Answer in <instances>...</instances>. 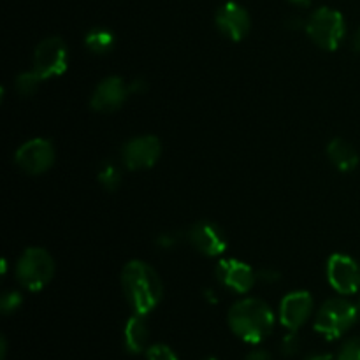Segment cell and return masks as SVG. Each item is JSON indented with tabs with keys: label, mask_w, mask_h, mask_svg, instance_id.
Segmentation results:
<instances>
[{
	"label": "cell",
	"mask_w": 360,
	"mask_h": 360,
	"mask_svg": "<svg viewBox=\"0 0 360 360\" xmlns=\"http://www.w3.org/2000/svg\"><path fill=\"white\" fill-rule=\"evenodd\" d=\"M227 320L232 333L250 345L262 343L273 333L276 322L271 306L257 297H246L232 304Z\"/></svg>",
	"instance_id": "obj_2"
},
{
	"label": "cell",
	"mask_w": 360,
	"mask_h": 360,
	"mask_svg": "<svg viewBox=\"0 0 360 360\" xmlns=\"http://www.w3.org/2000/svg\"><path fill=\"white\" fill-rule=\"evenodd\" d=\"M217 27L225 37H229L231 41L239 42L248 35L250 27H252V20H250L248 11L243 6L236 2H227L217 11Z\"/></svg>",
	"instance_id": "obj_13"
},
{
	"label": "cell",
	"mask_w": 360,
	"mask_h": 360,
	"mask_svg": "<svg viewBox=\"0 0 360 360\" xmlns=\"http://www.w3.org/2000/svg\"><path fill=\"white\" fill-rule=\"evenodd\" d=\"M129 94L130 84H127L122 77L109 76L95 86L90 98V105L94 111L98 112L116 111V109H120L125 104Z\"/></svg>",
	"instance_id": "obj_10"
},
{
	"label": "cell",
	"mask_w": 360,
	"mask_h": 360,
	"mask_svg": "<svg viewBox=\"0 0 360 360\" xmlns=\"http://www.w3.org/2000/svg\"><path fill=\"white\" fill-rule=\"evenodd\" d=\"M188 241L193 248L206 257H218L227 250L225 232L213 221H197L190 227Z\"/></svg>",
	"instance_id": "obj_11"
},
{
	"label": "cell",
	"mask_w": 360,
	"mask_h": 360,
	"mask_svg": "<svg viewBox=\"0 0 360 360\" xmlns=\"http://www.w3.org/2000/svg\"><path fill=\"white\" fill-rule=\"evenodd\" d=\"M6 354H7V343H6V338H2L0 340V359H6Z\"/></svg>",
	"instance_id": "obj_28"
},
{
	"label": "cell",
	"mask_w": 360,
	"mask_h": 360,
	"mask_svg": "<svg viewBox=\"0 0 360 360\" xmlns=\"http://www.w3.org/2000/svg\"><path fill=\"white\" fill-rule=\"evenodd\" d=\"M84 46H86L91 53L104 55V53L111 51V48L115 46V34L105 30V28H91V30L84 35Z\"/></svg>",
	"instance_id": "obj_17"
},
{
	"label": "cell",
	"mask_w": 360,
	"mask_h": 360,
	"mask_svg": "<svg viewBox=\"0 0 360 360\" xmlns=\"http://www.w3.org/2000/svg\"><path fill=\"white\" fill-rule=\"evenodd\" d=\"M206 295H207V301L213 302V304H217L218 299L214 297V292H213V290H206Z\"/></svg>",
	"instance_id": "obj_30"
},
{
	"label": "cell",
	"mask_w": 360,
	"mask_h": 360,
	"mask_svg": "<svg viewBox=\"0 0 360 360\" xmlns=\"http://www.w3.org/2000/svg\"><path fill=\"white\" fill-rule=\"evenodd\" d=\"M306 32L319 48L334 51L341 46L347 35V23L340 11L320 7L306 21Z\"/></svg>",
	"instance_id": "obj_5"
},
{
	"label": "cell",
	"mask_w": 360,
	"mask_h": 360,
	"mask_svg": "<svg viewBox=\"0 0 360 360\" xmlns=\"http://www.w3.org/2000/svg\"><path fill=\"white\" fill-rule=\"evenodd\" d=\"M288 2L295 4V6H301V7H306V6H308V4H309V2H311V0H288Z\"/></svg>",
	"instance_id": "obj_31"
},
{
	"label": "cell",
	"mask_w": 360,
	"mask_h": 360,
	"mask_svg": "<svg viewBox=\"0 0 360 360\" xmlns=\"http://www.w3.org/2000/svg\"><path fill=\"white\" fill-rule=\"evenodd\" d=\"M122 287L127 302L136 315H150L162 301L164 285L150 264L130 260L122 273Z\"/></svg>",
	"instance_id": "obj_1"
},
{
	"label": "cell",
	"mask_w": 360,
	"mask_h": 360,
	"mask_svg": "<svg viewBox=\"0 0 360 360\" xmlns=\"http://www.w3.org/2000/svg\"><path fill=\"white\" fill-rule=\"evenodd\" d=\"M123 341H125V348L130 354L137 355L148 350V343H150V327H148L146 316L136 315L134 313L125 323V330H123Z\"/></svg>",
	"instance_id": "obj_15"
},
{
	"label": "cell",
	"mask_w": 360,
	"mask_h": 360,
	"mask_svg": "<svg viewBox=\"0 0 360 360\" xmlns=\"http://www.w3.org/2000/svg\"><path fill=\"white\" fill-rule=\"evenodd\" d=\"M97 179L105 190L115 192V190L120 186V183H122V172H120V169L116 167L115 164H104L101 169H98Z\"/></svg>",
	"instance_id": "obj_19"
},
{
	"label": "cell",
	"mask_w": 360,
	"mask_h": 360,
	"mask_svg": "<svg viewBox=\"0 0 360 360\" xmlns=\"http://www.w3.org/2000/svg\"><path fill=\"white\" fill-rule=\"evenodd\" d=\"M357 309H359V319H360V301L357 302Z\"/></svg>",
	"instance_id": "obj_33"
},
{
	"label": "cell",
	"mask_w": 360,
	"mask_h": 360,
	"mask_svg": "<svg viewBox=\"0 0 360 360\" xmlns=\"http://www.w3.org/2000/svg\"><path fill=\"white\" fill-rule=\"evenodd\" d=\"M281 274L278 273V271H273V269H262L257 273V280L262 281V283H276V281H280Z\"/></svg>",
	"instance_id": "obj_24"
},
{
	"label": "cell",
	"mask_w": 360,
	"mask_h": 360,
	"mask_svg": "<svg viewBox=\"0 0 360 360\" xmlns=\"http://www.w3.org/2000/svg\"><path fill=\"white\" fill-rule=\"evenodd\" d=\"M354 49L357 53H360V28L355 32V35H354Z\"/></svg>",
	"instance_id": "obj_29"
},
{
	"label": "cell",
	"mask_w": 360,
	"mask_h": 360,
	"mask_svg": "<svg viewBox=\"0 0 360 360\" xmlns=\"http://www.w3.org/2000/svg\"><path fill=\"white\" fill-rule=\"evenodd\" d=\"M14 162L27 174H42L55 164V148L48 139L35 137L18 148Z\"/></svg>",
	"instance_id": "obj_7"
},
{
	"label": "cell",
	"mask_w": 360,
	"mask_h": 360,
	"mask_svg": "<svg viewBox=\"0 0 360 360\" xmlns=\"http://www.w3.org/2000/svg\"><path fill=\"white\" fill-rule=\"evenodd\" d=\"M327 155L334 167L341 172H352L359 165V153L348 141L334 137L327 146Z\"/></svg>",
	"instance_id": "obj_16"
},
{
	"label": "cell",
	"mask_w": 360,
	"mask_h": 360,
	"mask_svg": "<svg viewBox=\"0 0 360 360\" xmlns=\"http://www.w3.org/2000/svg\"><path fill=\"white\" fill-rule=\"evenodd\" d=\"M313 311V297L309 292L297 290L285 295L280 302V322L285 329L299 330L309 320Z\"/></svg>",
	"instance_id": "obj_12"
},
{
	"label": "cell",
	"mask_w": 360,
	"mask_h": 360,
	"mask_svg": "<svg viewBox=\"0 0 360 360\" xmlns=\"http://www.w3.org/2000/svg\"><path fill=\"white\" fill-rule=\"evenodd\" d=\"M162 155V144L155 136H139L130 139L122 150V162L129 171L151 169Z\"/></svg>",
	"instance_id": "obj_9"
},
{
	"label": "cell",
	"mask_w": 360,
	"mask_h": 360,
	"mask_svg": "<svg viewBox=\"0 0 360 360\" xmlns=\"http://www.w3.org/2000/svg\"><path fill=\"white\" fill-rule=\"evenodd\" d=\"M42 77L39 76L35 70H30V72H23L16 77V90L18 94L23 95V97H30L35 91L39 90L42 83Z\"/></svg>",
	"instance_id": "obj_18"
},
{
	"label": "cell",
	"mask_w": 360,
	"mask_h": 360,
	"mask_svg": "<svg viewBox=\"0 0 360 360\" xmlns=\"http://www.w3.org/2000/svg\"><path fill=\"white\" fill-rule=\"evenodd\" d=\"M21 304H23V297H21L20 292L9 290L2 295V299H0V311H2L4 315H11V313L18 311Z\"/></svg>",
	"instance_id": "obj_21"
},
{
	"label": "cell",
	"mask_w": 360,
	"mask_h": 360,
	"mask_svg": "<svg viewBox=\"0 0 360 360\" xmlns=\"http://www.w3.org/2000/svg\"><path fill=\"white\" fill-rule=\"evenodd\" d=\"M206 360H218V359H214V357H210V359H206Z\"/></svg>",
	"instance_id": "obj_34"
},
{
	"label": "cell",
	"mask_w": 360,
	"mask_h": 360,
	"mask_svg": "<svg viewBox=\"0 0 360 360\" xmlns=\"http://www.w3.org/2000/svg\"><path fill=\"white\" fill-rule=\"evenodd\" d=\"M6 271H7V262L6 260H2V274L6 276Z\"/></svg>",
	"instance_id": "obj_32"
},
{
	"label": "cell",
	"mask_w": 360,
	"mask_h": 360,
	"mask_svg": "<svg viewBox=\"0 0 360 360\" xmlns=\"http://www.w3.org/2000/svg\"><path fill=\"white\" fill-rule=\"evenodd\" d=\"M301 350V338H299L297 330H288V334H285L283 340L280 343V352L285 357H294Z\"/></svg>",
	"instance_id": "obj_20"
},
{
	"label": "cell",
	"mask_w": 360,
	"mask_h": 360,
	"mask_svg": "<svg viewBox=\"0 0 360 360\" xmlns=\"http://www.w3.org/2000/svg\"><path fill=\"white\" fill-rule=\"evenodd\" d=\"M327 280L338 294H357L360 290V266L345 253H334L327 260Z\"/></svg>",
	"instance_id": "obj_8"
},
{
	"label": "cell",
	"mask_w": 360,
	"mask_h": 360,
	"mask_svg": "<svg viewBox=\"0 0 360 360\" xmlns=\"http://www.w3.org/2000/svg\"><path fill=\"white\" fill-rule=\"evenodd\" d=\"M217 278L225 288L236 294H246L253 288L257 274L248 264L236 259H224L217 266Z\"/></svg>",
	"instance_id": "obj_14"
},
{
	"label": "cell",
	"mask_w": 360,
	"mask_h": 360,
	"mask_svg": "<svg viewBox=\"0 0 360 360\" xmlns=\"http://www.w3.org/2000/svg\"><path fill=\"white\" fill-rule=\"evenodd\" d=\"M304 360H336V359H334V355L329 354V352H319V354L308 355Z\"/></svg>",
	"instance_id": "obj_27"
},
{
	"label": "cell",
	"mask_w": 360,
	"mask_h": 360,
	"mask_svg": "<svg viewBox=\"0 0 360 360\" xmlns=\"http://www.w3.org/2000/svg\"><path fill=\"white\" fill-rule=\"evenodd\" d=\"M357 320V304H352L350 301L343 297H334L323 302L322 308L316 313L313 327H315V330L320 336H323L329 341H334L340 340L343 334H347L355 326Z\"/></svg>",
	"instance_id": "obj_3"
},
{
	"label": "cell",
	"mask_w": 360,
	"mask_h": 360,
	"mask_svg": "<svg viewBox=\"0 0 360 360\" xmlns=\"http://www.w3.org/2000/svg\"><path fill=\"white\" fill-rule=\"evenodd\" d=\"M245 360H273V357H271L269 352L266 350H253L246 355Z\"/></svg>",
	"instance_id": "obj_26"
},
{
	"label": "cell",
	"mask_w": 360,
	"mask_h": 360,
	"mask_svg": "<svg viewBox=\"0 0 360 360\" xmlns=\"http://www.w3.org/2000/svg\"><path fill=\"white\" fill-rule=\"evenodd\" d=\"M146 360H179L178 355L174 354L172 348H169L167 345H150L146 350Z\"/></svg>",
	"instance_id": "obj_22"
},
{
	"label": "cell",
	"mask_w": 360,
	"mask_h": 360,
	"mask_svg": "<svg viewBox=\"0 0 360 360\" xmlns=\"http://www.w3.org/2000/svg\"><path fill=\"white\" fill-rule=\"evenodd\" d=\"M336 360H360V338H352L343 343Z\"/></svg>",
	"instance_id": "obj_23"
},
{
	"label": "cell",
	"mask_w": 360,
	"mask_h": 360,
	"mask_svg": "<svg viewBox=\"0 0 360 360\" xmlns=\"http://www.w3.org/2000/svg\"><path fill=\"white\" fill-rule=\"evenodd\" d=\"M55 276V260L44 248H27L16 264V278L23 288L39 292Z\"/></svg>",
	"instance_id": "obj_4"
},
{
	"label": "cell",
	"mask_w": 360,
	"mask_h": 360,
	"mask_svg": "<svg viewBox=\"0 0 360 360\" xmlns=\"http://www.w3.org/2000/svg\"><path fill=\"white\" fill-rule=\"evenodd\" d=\"M67 63H69V53L65 42L60 37L44 39L35 48L34 70L42 79L62 76L67 70Z\"/></svg>",
	"instance_id": "obj_6"
},
{
	"label": "cell",
	"mask_w": 360,
	"mask_h": 360,
	"mask_svg": "<svg viewBox=\"0 0 360 360\" xmlns=\"http://www.w3.org/2000/svg\"><path fill=\"white\" fill-rule=\"evenodd\" d=\"M176 243H178V239H176L174 234H162L157 239V245L162 246V248H172V246H176Z\"/></svg>",
	"instance_id": "obj_25"
}]
</instances>
